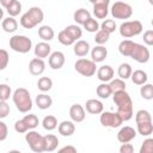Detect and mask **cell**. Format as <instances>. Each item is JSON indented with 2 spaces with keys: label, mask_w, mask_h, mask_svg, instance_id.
<instances>
[{
  "label": "cell",
  "mask_w": 153,
  "mask_h": 153,
  "mask_svg": "<svg viewBox=\"0 0 153 153\" xmlns=\"http://www.w3.org/2000/svg\"><path fill=\"white\" fill-rule=\"evenodd\" d=\"M43 18H44L43 11L39 7L33 6V7L29 8V11H26L20 17V25L25 29H32L36 25L41 24Z\"/></svg>",
  "instance_id": "obj_4"
},
{
  "label": "cell",
  "mask_w": 153,
  "mask_h": 153,
  "mask_svg": "<svg viewBox=\"0 0 153 153\" xmlns=\"http://www.w3.org/2000/svg\"><path fill=\"white\" fill-rule=\"evenodd\" d=\"M69 117L73 122H82L86 117V112H85V109L82 108V105L80 104H73L69 109Z\"/></svg>",
  "instance_id": "obj_13"
},
{
  "label": "cell",
  "mask_w": 153,
  "mask_h": 153,
  "mask_svg": "<svg viewBox=\"0 0 153 153\" xmlns=\"http://www.w3.org/2000/svg\"><path fill=\"white\" fill-rule=\"evenodd\" d=\"M2 17H4V10L0 7V20H1V19H4Z\"/></svg>",
  "instance_id": "obj_54"
},
{
  "label": "cell",
  "mask_w": 153,
  "mask_h": 153,
  "mask_svg": "<svg viewBox=\"0 0 153 153\" xmlns=\"http://www.w3.org/2000/svg\"><path fill=\"white\" fill-rule=\"evenodd\" d=\"M134 152V146L131 143H122L120 147V153H133Z\"/></svg>",
  "instance_id": "obj_50"
},
{
  "label": "cell",
  "mask_w": 153,
  "mask_h": 153,
  "mask_svg": "<svg viewBox=\"0 0 153 153\" xmlns=\"http://www.w3.org/2000/svg\"><path fill=\"white\" fill-rule=\"evenodd\" d=\"M82 26H84V29H85L86 31H88V32H97V31L99 30V23L97 22V19H94V18H92V17H90V18L82 24Z\"/></svg>",
  "instance_id": "obj_38"
},
{
  "label": "cell",
  "mask_w": 153,
  "mask_h": 153,
  "mask_svg": "<svg viewBox=\"0 0 153 153\" xmlns=\"http://www.w3.org/2000/svg\"><path fill=\"white\" fill-rule=\"evenodd\" d=\"M152 152H153V139L148 137L142 142L140 153H152Z\"/></svg>",
  "instance_id": "obj_43"
},
{
  "label": "cell",
  "mask_w": 153,
  "mask_h": 153,
  "mask_svg": "<svg viewBox=\"0 0 153 153\" xmlns=\"http://www.w3.org/2000/svg\"><path fill=\"white\" fill-rule=\"evenodd\" d=\"M93 14L98 19H105L109 14V4L105 2H97L93 4Z\"/></svg>",
  "instance_id": "obj_21"
},
{
  "label": "cell",
  "mask_w": 153,
  "mask_h": 153,
  "mask_svg": "<svg viewBox=\"0 0 153 153\" xmlns=\"http://www.w3.org/2000/svg\"><path fill=\"white\" fill-rule=\"evenodd\" d=\"M7 13L10 14V17H16L22 12V4L18 0H14L7 8H6Z\"/></svg>",
  "instance_id": "obj_40"
},
{
  "label": "cell",
  "mask_w": 153,
  "mask_h": 153,
  "mask_svg": "<svg viewBox=\"0 0 153 153\" xmlns=\"http://www.w3.org/2000/svg\"><path fill=\"white\" fill-rule=\"evenodd\" d=\"M137 126V133L141 134L142 136H149L153 133V124L152 121L151 122H141V123H136Z\"/></svg>",
  "instance_id": "obj_30"
},
{
  "label": "cell",
  "mask_w": 153,
  "mask_h": 153,
  "mask_svg": "<svg viewBox=\"0 0 153 153\" xmlns=\"http://www.w3.org/2000/svg\"><path fill=\"white\" fill-rule=\"evenodd\" d=\"M91 4H97V2H105V4H110V0H88Z\"/></svg>",
  "instance_id": "obj_53"
},
{
  "label": "cell",
  "mask_w": 153,
  "mask_h": 153,
  "mask_svg": "<svg viewBox=\"0 0 153 153\" xmlns=\"http://www.w3.org/2000/svg\"><path fill=\"white\" fill-rule=\"evenodd\" d=\"M37 87L42 92H48L53 87V80L50 78H48V76H42L37 81Z\"/></svg>",
  "instance_id": "obj_31"
},
{
  "label": "cell",
  "mask_w": 153,
  "mask_h": 153,
  "mask_svg": "<svg viewBox=\"0 0 153 153\" xmlns=\"http://www.w3.org/2000/svg\"><path fill=\"white\" fill-rule=\"evenodd\" d=\"M57 130L62 136H71L75 131V124L73 121H62L59 124Z\"/></svg>",
  "instance_id": "obj_20"
},
{
  "label": "cell",
  "mask_w": 153,
  "mask_h": 153,
  "mask_svg": "<svg viewBox=\"0 0 153 153\" xmlns=\"http://www.w3.org/2000/svg\"><path fill=\"white\" fill-rule=\"evenodd\" d=\"M25 140L29 145V147L31 148V151L36 152V153H41L44 152V140H43V135H41L38 131L30 129L29 131H26L25 134Z\"/></svg>",
  "instance_id": "obj_7"
},
{
  "label": "cell",
  "mask_w": 153,
  "mask_h": 153,
  "mask_svg": "<svg viewBox=\"0 0 153 153\" xmlns=\"http://www.w3.org/2000/svg\"><path fill=\"white\" fill-rule=\"evenodd\" d=\"M152 121V116L149 114V111L147 110H139L135 114V122L136 123H141V122H151Z\"/></svg>",
  "instance_id": "obj_39"
},
{
  "label": "cell",
  "mask_w": 153,
  "mask_h": 153,
  "mask_svg": "<svg viewBox=\"0 0 153 153\" xmlns=\"http://www.w3.org/2000/svg\"><path fill=\"white\" fill-rule=\"evenodd\" d=\"M7 135H8V129H7V126L5 122L0 121V141H4L7 139Z\"/></svg>",
  "instance_id": "obj_49"
},
{
  "label": "cell",
  "mask_w": 153,
  "mask_h": 153,
  "mask_svg": "<svg viewBox=\"0 0 153 153\" xmlns=\"http://www.w3.org/2000/svg\"><path fill=\"white\" fill-rule=\"evenodd\" d=\"M135 136H136V130L130 126H124L117 133V140L121 143L130 142L133 139H135Z\"/></svg>",
  "instance_id": "obj_11"
},
{
  "label": "cell",
  "mask_w": 153,
  "mask_h": 153,
  "mask_svg": "<svg viewBox=\"0 0 153 153\" xmlns=\"http://www.w3.org/2000/svg\"><path fill=\"white\" fill-rule=\"evenodd\" d=\"M65 31H66L74 41H78V39L81 38V36H82V30H81L80 26L76 25V24H72V25L66 26V27H65Z\"/></svg>",
  "instance_id": "obj_28"
},
{
  "label": "cell",
  "mask_w": 153,
  "mask_h": 153,
  "mask_svg": "<svg viewBox=\"0 0 153 153\" xmlns=\"http://www.w3.org/2000/svg\"><path fill=\"white\" fill-rule=\"evenodd\" d=\"M114 69L111 66L109 65H104V66H100L98 69H97V78L103 81V82H108L112 79L114 76Z\"/></svg>",
  "instance_id": "obj_16"
},
{
  "label": "cell",
  "mask_w": 153,
  "mask_h": 153,
  "mask_svg": "<svg viewBox=\"0 0 153 153\" xmlns=\"http://www.w3.org/2000/svg\"><path fill=\"white\" fill-rule=\"evenodd\" d=\"M90 17H91V13H90L86 8H79V10H76V11L74 12V14H73V18H74L75 23L79 24V25H82Z\"/></svg>",
  "instance_id": "obj_27"
},
{
  "label": "cell",
  "mask_w": 153,
  "mask_h": 153,
  "mask_svg": "<svg viewBox=\"0 0 153 153\" xmlns=\"http://www.w3.org/2000/svg\"><path fill=\"white\" fill-rule=\"evenodd\" d=\"M59 152L60 153H65V152H67V153H76V148L74 146H65V147L60 148Z\"/></svg>",
  "instance_id": "obj_51"
},
{
  "label": "cell",
  "mask_w": 153,
  "mask_h": 153,
  "mask_svg": "<svg viewBox=\"0 0 153 153\" xmlns=\"http://www.w3.org/2000/svg\"><path fill=\"white\" fill-rule=\"evenodd\" d=\"M118 51L121 55L131 57L133 60L137 61L139 63H146L149 60V50L147 47L133 42L130 39H123L118 45Z\"/></svg>",
  "instance_id": "obj_1"
},
{
  "label": "cell",
  "mask_w": 153,
  "mask_h": 153,
  "mask_svg": "<svg viewBox=\"0 0 153 153\" xmlns=\"http://www.w3.org/2000/svg\"><path fill=\"white\" fill-rule=\"evenodd\" d=\"M35 103H36V105L38 106V109L45 110V109H49V108L51 106L53 99H51L50 96H48V94H45V93H41V94H38V96L36 97Z\"/></svg>",
  "instance_id": "obj_23"
},
{
  "label": "cell",
  "mask_w": 153,
  "mask_h": 153,
  "mask_svg": "<svg viewBox=\"0 0 153 153\" xmlns=\"http://www.w3.org/2000/svg\"><path fill=\"white\" fill-rule=\"evenodd\" d=\"M99 121L103 127H109V128H118L123 123L121 116L117 112H111V111H102Z\"/></svg>",
  "instance_id": "obj_10"
},
{
  "label": "cell",
  "mask_w": 153,
  "mask_h": 153,
  "mask_svg": "<svg viewBox=\"0 0 153 153\" xmlns=\"http://www.w3.org/2000/svg\"><path fill=\"white\" fill-rule=\"evenodd\" d=\"M108 56V49L103 45H96L91 50V60L96 63L103 62Z\"/></svg>",
  "instance_id": "obj_15"
},
{
  "label": "cell",
  "mask_w": 153,
  "mask_h": 153,
  "mask_svg": "<svg viewBox=\"0 0 153 153\" xmlns=\"http://www.w3.org/2000/svg\"><path fill=\"white\" fill-rule=\"evenodd\" d=\"M111 16L115 19H129L133 14V8L124 1H116L111 6Z\"/></svg>",
  "instance_id": "obj_8"
},
{
  "label": "cell",
  "mask_w": 153,
  "mask_h": 153,
  "mask_svg": "<svg viewBox=\"0 0 153 153\" xmlns=\"http://www.w3.org/2000/svg\"><path fill=\"white\" fill-rule=\"evenodd\" d=\"M143 42L146 45H153V30H147L143 32Z\"/></svg>",
  "instance_id": "obj_48"
},
{
  "label": "cell",
  "mask_w": 153,
  "mask_h": 153,
  "mask_svg": "<svg viewBox=\"0 0 153 153\" xmlns=\"http://www.w3.org/2000/svg\"><path fill=\"white\" fill-rule=\"evenodd\" d=\"M140 94L146 100L153 99V85L152 84H143V85H141V87H140Z\"/></svg>",
  "instance_id": "obj_34"
},
{
  "label": "cell",
  "mask_w": 153,
  "mask_h": 153,
  "mask_svg": "<svg viewBox=\"0 0 153 153\" xmlns=\"http://www.w3.org/2000/svg\"><path fill=\"white\" fill-rule=\"evenodd\" d=\"M10 48L17 53L26 54L32 48V42L24 35H14L10 38Z\"/></svg>",
  "instance_id": "obj_5"
},
{
  "label": "cell",
  "mask_w": 153,
  "mask_h": 153,
  "mask_svg": "<svg viewBox=\"0 0 153 153\" xmlns=\"http://www.w3.org/2000/svg\"><path fill=\"white\" fill-rule=\"evenodd\" d=\"M42 126L45 130H54L56 127H57V120L55 116L53 115H48L43 118L42 121Z\"/></svg>",
  "instance_id": "obj_33"
},
{
  "label": "cell",
  "mask_w": 153,
  "mask_h": 153,
  "mask_svg": "<svg viewBox=\"0 0 153 153\" xmlns=\"http://www.w3.org/2000/svg\"><path fill=\"white\" fill-rule=\"evenodd\" d=\"M14 130H16L17 133H19V134L26 133V131L29 130V128H27V126L25 124V122L23 121V118H22V120H18V121L14 123Z\"/></svg>",
  "instance_id": "obj_46"
},
{
  "label": "cell",
  "mask_w": 153,
  "mask_h": 153,
  "mask_svg": "<svg viewBox=\"0 0 153 153\" xmlns=\"http://www.w3.org/2000/svg\"><path fill=\"white\" fill-rule=\"evenodd\" d=\"M50 53H51V47H50L49 43H47L44 41L37 43L36 47H35V55H36V57L45 59V57H48L50 55Z\"/></svg>",
  "instance_id": "obj_19"
},
{
  "label": "cell",
  "mask_w": 153,
  "mask_h": 153,
  "mask_svg": "<svg viewBox=\"0 0 153 153\" xmlns=\"http://www.w3.org/2000/svg\"><path fill=\"white\" fill-rule=\"evenodd\" d=\"M85 109L88 114L92 115H99L102 114V111L104 110V105L100 100L98 99H88L85 104Z\"/></svg>",
  "instance_id": "obj_17"
},
{
  "label": "cell",
  "mask_w": 153,
  "mask_h": 153,
  "mask_svg": "<svg viewBox=\"0 0 153 153\" xmlns=\"http://www.w3.org/2000/svg\"><path fill=\"white\" fill-rule=\"evenodd\" d=\"M8 61H10L8 53L5 49H0V71H4L7 67Z\"/></svg>",
  "instance_id": "obj_45"
},
{
  "label": "cell",
  "mask_w": 153,
  "mask_h": 153,
  "mask_svg": "<svg viewBox=\"0 0 153 153\" xmlns=\"http://www.w3.org/2000/svg\"><path fill=\"white\" fill-rule=\"evenodd\" d=\"M120 35L124 38H130L137 36L142 32L143 26L140 20H127L120 25Z\"/></svg>",
  "instance_id": "obj_6"
},
{
  "label": "cell",
  "mask_w": 153,
  "mask_h": 153,
  "mask_svg": "<svg viewBox=\"0 0 153 153\" xmlns=\"http://www.w3.org/2000/svg\"><path fill=\"white\" fill-rule=\"evenodd\" d=\"M99 27L111 35L112 32H115V30H116L117 26H116V23H115L114 19H105V20L99 25Z\"/></svg>",
  "instance_id": "obj_42"
},
{
  "label": "cell",
  "mask_w": 153,
  "mask_h": 153,
  "mask_svg": "<svg viewBox=\"0 0 153 153\" xmlns=\"http://www.w3.org/2000/svg\"><path fill=\"white\" fill-rule=\"evenodd\" d=\"M43 140H44V152H53L59 146V139L53 134L44 135Z\"/></svg>",
  "instance_id": "obj_22"
},
{
  "label": "cell",
  "mask_w": 153,
  "mask_h": 153,
  "mask_svg": "<svg viewBox=\"0 0 153 153\" xmlns=\"http://www.w3.org/2000/svg\"><path fill=\"white\" fill-rule=\"evenodd\" d=\"M96 93H97V96H98L99 98H103V99L109 98V97L111 96V90H110V87H109V84L103 82V84L98 85L97 88H96Z\"/></svg>",
  "instance_id": "obj_32"
},
{
  "label": "cell",
  "mask_w": 153,
  "mask_h": 153,
  "mask_svg": "<svg viewBox=\"0 0 153 153\" xmlns=\"http://www.w3.org/2000/svg\"><path fill=\"white\" fill-rule=\"evenodd\" d=\"M49 60H48V63L50 66V68L53 69H60L63 67L65 65V54L62 51H54V53H50V55L48 56Z\"/></svg>",
  "instance_id": "obj_12"
},
{
  "label": "cell",
  "mask_w": 153,
  "mask_h": 153,
  "mask_svg": "<svg viewBox=\"0 0 153 153\" xmlns=\"http://www.w3.org/2000/svg\"><path fill=\"white\" fill-rule=\"evenodd\" d=\"M112 100L117 106V114L124 121H129L133 117V100L126 90L112 93Z\"/></svg>",
  "instance_id": "obj_2"
},
{
  "label": "cell",
  "mask_w": 153,
  "mask_h": 153,
  "mask_svg": "<svg viewBox=\"0 0 153 153\" xmlns=\"http://www.w3.org/2000/svg\"><path fill=\"white\" fill-rule=\"evenodd\" d=\"M110 38V33L104 31L103 29H99L97 32H96V36H94V42L98 44V45H103L105 44Z\"/></svg>",
  "instance_id": "obj_37"
},
{
  "label": "cell",
  "mask_w": 153,
  "mask_h": 153,
  "mask_svg": "<svg viewBox=\"0 0 153 153\" xmlns=\"http://www.w3.org/2000/svg\"><path fill=\"white\" fill-rule=\"evenodd\" d=\"M57 39H59V42H60L61 44H63V45H72V44H74V42H75V41L65 31V29L59 32Z\"/></svg>",
  "instance_id": "obj_41"
},
{
  "label": "cell",
  "mask_w": 153,
  "mask_h": 153,
  "mask_svg": "<svg viewBox=\"0 0 153 153\" xmlns=\"http://www.w3.org/2000/svg\"><path fill=\"white\" fill-rule=\"evenodd\" d=\"M14 0H0V4H1V6L2 7H5V8H7L12 2H13Z\"/></svg>",
  "instance_id": "obj_52"
},
{
  "label": "cell",
  "mask_w": 153,
  "mask_h": 153,
  "mask_svg": "<svg viewBox=\"0 0 153 153\" xmlns=\"http://www.w3.org/2000/svg\"><path fill=\"white\" fill-rule=\"evenodd\" d=\"M74 69L84 76H92L96 74L97 66H96V62H93L92 60L81 57L76 60V62L74 63Z\"/></svg>",
  "instance_id": "obj_9"
},
{
  "label": "cell",
  "mask_w": 153,
  "mask_h": 153,
  "mask_svg": "<svg viewBox=\"0 0 153 153\" xmlns=\"http://www.w3.org/2000/svg\"><path fill=\"white\" fill-rule=\"evenodd\" d=\"M1 27L5 32H14L18 29V22L14 19V17H8L2 19L1 22Z\"/></svg>",
  "instance_id": "obj_25"
},
{
  "label": "cell",
  "mask_w": 153,
  "mask_h": 153,
  "mask_svg": "<svg viewBox=\"0 0 153 153\" xmlns=\"http://www.w3.org/2000/svg\"><path fill=\"white\" fill-rule=\"evenodd\" d=\"M10 115V105L6 100H0V118H5Z\"/></svg>",
  "instance_id": "obj_47"
},
{
  "label": "cell",
  "mask_w": 153,
  "mask_h": 153,
  "mask_svg": "<svg viewBox=\"0 0 153 153\" xmlns=\"http://www.w3.org/2000/svg\"><path fill=\"white\" fill-rule=\"evenodd\" d=\"M38 36L44 42H49V41H51L54 38L55 32H54V30H53L51 26H49V25H42L38 29Z\"/></svg>",
  "instance_id": "obj_26"
},
{
  "label": "cell",
  "mask_w": 153,
  "mask_h": 153,
  "mask_svg": "<svg viewBox=\"0 0 153 153\" xmlns=\"http://www.w3.org/2000/svg\"><path fill=\"white\" fill-rule=\"evenodd\" d=\"M23 121H24V122H25V124L27 126L29 130H30V129H35V128L39 124V120H38V117H37L35 114L25 115V116L23 117Z\"/></svg>",
  "instance_id": "obj_36"
},
{
  "label": "cell",
  "mask_w": 153,
  "mask_h": 153,
  "mask_svg": "<svg viewBox=\"0 0 153 153\" xmlns=\"http://www.w3.org/2000/svg\"><path fill=\"white\" fill-rule=\"evenodd\" d=\"M12 91L7 84H0V100H7Z\"/></svg>",
  "instance_id": "obj_44"
},
{
  "label": "cell",
  "mask_w": 153,
  "mask_h": 153,
  "mask_svg": "<svg viewBox=\"0 0 153 153\" xmlns=\"http://www.w3.org/2000/svg\"><path fill=\"white\" fill-rule=\"evenodd\" d=\"M74 54L79 57H84L90 53V44L88 42L84 41V39H78L74 42Z\"/></svg>",
  "instance_id": "obj_18"
},
{
  "label": "cell",
  "mask_w": 153,
  "mask_h": 153,
  "mask_svg": "<svg viewBox=\"0 0 153 153\" xmlns=\"http://www.w3.org/2000/svg\"><path fill=\"white\" fill-rule=\"evenodd\" d=\"M29 71L32 75H41L45 71V63L43 59L33 57L29 63Z\"/></svg>",
  "instance_id": "obj_14"
},
{
  "label": "cell",
  "mask_w": 153,
  "mask_h": 153,
  "mask_svg": "<svg viewBox=\"0 0 153 153\" xmlns=\"http://www.w3.org/2000/svg\"><path fill=\"white\" fill-rule=\"evenodd\" d=\"M12 99L17 110L20 112L25 114L32 109V99H31L30 92L24 87L17 88L12 94Z\"/></svg>",
  "instance_id": "obj_3"
},
{
  "label": "cell",
  "mask_w": 153,
  "mask_h": 153,
  "mask_svg": "<svg viewBox=\"0 0 153 153\" xmlns=\"http://www.w3.org/2000/svg\"><path fill=\"white\" fill-rule=\"evenodd\" d=\"M109 87L111 90V94L114 92H117V91H122V90H126V82L124 80L122 79H111L110 82H109Z\"/></svg>",
  "instance_id": "obj_35"
},
{
  "label": "cell",
  "mask_w": 153,
  "mask_h": 153,
  "mask_svg": "<svg viewBox=\"0 0 153 153\" xmlns=\"http://www.w3.org/2000/svg\"><path fill=\"white\" fill-rule=\"evenodd\" d=\"M130 79H131V81H133L135 85L141 86V85H143V84L147 82L148 75H147V73H146L145 71H142V69H136V71L131 72Z\"/></svg>",
  "instance_id": "obj_24"
},
{
  "label": "cell",
  "mask_w": 153,
  "mask_h": 153,
  "mask_svg": "<svg viewBox=\"0 0 153 153\" xmlns=\"http://www.w3.org/2000/svg\"><path fill=\"white\" fill-rule=\"evenodd\" d=\"M131 72H133L131 66H130L129 63H127V62L121 63L120 67H118V69H117V74H118V76H120V79H122V80L129 79L130 75H131Z\"/></svg>",
  "instance_id": "obj_29"
},
{
  "label": "cell",
  "mask_w": 153,
  "mask_h": 153,
  "mask_svg": "<svg viewBox=\"0 0 153 153\" xmlns=\"http://www.w3.org/2000/svg\"><path fill=\"white\" fill-rule=\"evenodd\" d=\"M148 1H149V4H151V5H153V0H148Z\"/></svg>",
  "instance_id": "obj_55"
}]
</instances>
